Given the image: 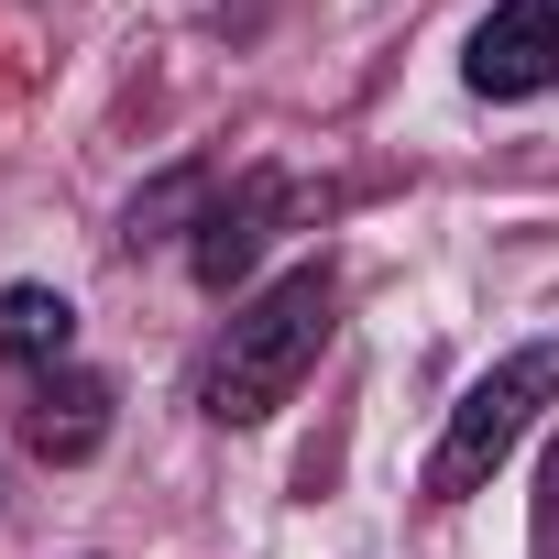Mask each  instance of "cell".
Instances as JSON below:
<instances>
[{
	"instance_id": "obj_2",
	"label": "cell",
	"mask_w": 559,
	"mask_h": 559,
	"mask_svg": "<svg viewBox=\"0 0 559 559\" xmlns=\"http://www.w3.org/2000/svg\"><path fill=\"white\" fill-rule=\"evenodd\" d=\"M537 406H559V341H526V352H504L493 373H472V395L450 406V428H439V450H428V504L483 493V483L504 472V450L537 428Z\"/></svg>"
},
{
	"instance_id": "obj_4",
	"label": "cell",
	"mask_w": 559,
	"mask_h": 559,
	"mask_svg": "<svg viewBox=\"0 0 559 559\" xmlns=\"http://www.w3.org/2000/svg\"><path fill=\"white\" fill-rule=\"evenodd\" d=\"M274 219H286V176H241L230 198H209L187 263H198V286H230V274H252V252L274 241Z\"/></svg>"
},
{
	"instance_id": "obj_6",
	"label": "cell",
	"mask_w": 559,
	"mask_h": 559,
	"mask_svg": "<svg viewBox=\"0 0 559 559\" xmlns=\"http://www.w3.org/2000/svg\"><path fill=\"white\" fill-rule=\"evenodd\" d=\"M67 352H78V308H67L56 286H0V362L56 373Z\"/></svg>"
},
{
	"instance_id": "obj_1",
	"label": "cell",
	"mask_w": 559,
	"mask_h": 559,
	"mask_svg": "<svg viewBox=\"0 0 559 559\" xmlns=\"http://www.w3.org/2000/svg\"><path fill=\"white\" fill-rule=\"evenodd\" d=\"M330 319H341V274L330 263H286L274 286L219 330L209 373H198V417L209 428H263L274 406H286L308 384V362L330 352Z\"/></svg>"
},
{
	"instance_id": "obj_3",
	"label": "cell",
	"mask_w": 559,
	"mask_h": 559,
	"mask_svg": "<svg viewBox=\"0 0 559 559\" xmlns=\"http://www.w3.org/2000/svg\"><path fill=\"white\" fill-rule=\"evenodd\" d=\"M472 99H537L559 88V0H493L472 56H461Z\"/></svg>"
},
{
	"instance_id": "obj_5",
	"label": "cell",
	"mask_w": 559,
	"mask_h": 559,
	"mask_svg": "<svg viewBox=\"0 0 559 559\" xmlns=\"http://www.w3.org/2000/svg\"><path fill=\"white\" fill-rule=\"evenodd\" d=\"M23 428H34V450H45V461H88V450L110 439V384H99V373H78V362H56V373L34 384Z\"/></svg>"
}]
</instances>
